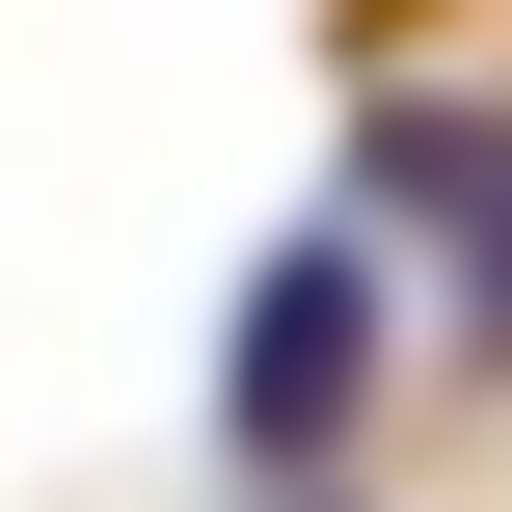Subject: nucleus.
<instances>
[{
	"label": "nucleus",
	"instance_id": "obj_2",
	"mask_svg": "<svg viewBox=\"0 0 512 512\" xmlns=\"http://www.w3.org/2000/svg\"><path fill=\"white\" fill-rule=\"evenodd\" d=\"M351 216H405V243L459 270V324H512V108H432V81H405V108L351 135Z\"/></svg>",
	"mask_w": 512,
	"mask_h": 512
},
{
	"label": "nucleus",
	"instance_id": "obj_1",
	"mask_svg": "<svg viewBox=\"0 0 512 512\" xmlns=\"http://www.w3.org/2000/svg\"><path fill=\"white\" fill-rule=\"evenodd\" d=\"M351 378H378V216H297V243L243 270L216 432H243V459H324V432H351Z\"/></svg>",
	"mask_w": 512,
	"mask_h": 512
}]
</instances>
